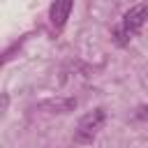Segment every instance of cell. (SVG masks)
Here are the masks:
<instances>
[{
    "instance_id": "6da1fadb",
    "label": "cell",
    "mask_w": 148,
    "mask_h": 148,
    "mask_svg": "<svg viewBox=\"0 0 148 148\" xmlns=\"http://www.w3.org/2000/svg\"><path fill=\"white\" fill-rule=\"evenodd\" d=\"M146 18H148V5H143V2H139V5H134V7H130L127 12H125V16H123V23H120V28H116V42L123 46V44H127L141 28H143V23H146Z\"/></svg>"
},
{
    "instance_id": "7a4b0ae2",
    "label": "cell",
    "mask_w": 148,
    "mask_h": 148,
    "mask_svg": "<svg viewBox=\"0 0 148 148\" xmlns=\"http://www.w3.org/2000/svg\"><path fill=\"white\" fill-rule=\"evenodd\" d=\"M104 120H106V113H104V109L88 111V113H86V116L79 120V125H76L74 141H76V143H92V139H95V136H97V132L102 130Z\"/></svg>"
},
{
    "instance_id": "3957f363",
    "label": "cell",
    "mask_w": 148,
    "mask_h": 148,
    "mask_svg": "<svg viewBox=\"0 0 148 148\" xmlns=\"http://www.w3.org/2000/svg\"><path fill=\"white\" fill-rule=\"evenodd\" d=\"M37 109L42 111H49V113H69L76 109V97H65V95H58V97H49L44 102L37 104Z\"/></svg>"
},
{
    "instance_id": "277c9868",
    "label": "cell",
    "mask_w": 148,
    "mask_h": 148,
    "mask_svg": "<svg viewBox=\"0 0 148 148\" xmlns=\"http://www.w3.org/2000/svg\"><path fill=\"white\" fill-rule=\"evenodd\" d=\"M72 7H74V2H72V0L53 2V5H51V9H49L51 23H53L56 28H62V25H65V21L69 18V12H72Z\"/></svg>"
},
{
    "instance_id": "5b68a950",
    "label": "cell",
    "mask_w": 148,
    "mask_h": 148,
    "mask_svg": "<svg viewBox=\"0 0 148 148\" xmlns=\"http://www.w3.org/2000/svg\"><path fill=\"white\" fill-rule=\"evenodd\" d=\"M146 116H148V109H146V106H141V109H139V113H136V118H146Z\"/></svg>"
}]
</instances>
